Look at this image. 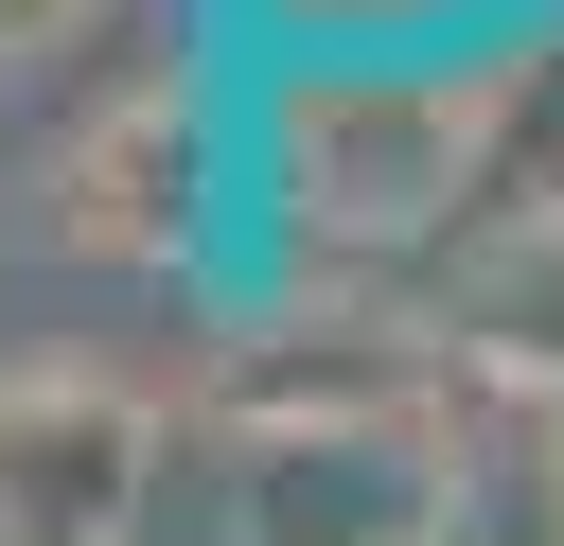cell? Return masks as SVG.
Returning <instances> with one entry per match:
<instances>
[{"mask_svg": "<svg viewBox=\"0 0 564 546\" xmlns=\"http://www.w3.org/2000/svg\"><path fill=\"white\" fill-rule=\"evenodd\" d=\"M564 0H194V88L212 141H282L300 106H388V88H458L511 70Z\"/></svg>", "mask_w": 564, "mask_h": 546, "instance_id": "1", "label": "cell"}]
</instances>
